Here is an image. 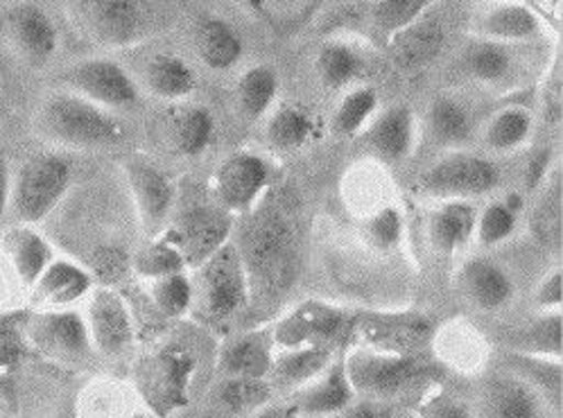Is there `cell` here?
Segmentation results:
<instances>
[{
    "mask_svg": "<svg viewBox=\"0 0 563 418\" xmlns=\"http://www.w3.org/2000/svg\"><path fill=\"white\" fill-rule=\"evenodd\" d=\"M245 218L247 224L235 246L250 276L252 299L272 304L286 297L297 276L295 233L284 213L263 204Z\"/></svg>",
    "mask_w": 563,
    "mask_h": 418,
    "instance_id": "obj_1",
    "label": "cell"
},
{
    "mask_svg": "<svg viewBox=\"0 0 563 418\" xmlns=\"http://www.w3.org/2000/svg\"><path fill=\"white\" fill-rule=\"evenodd\" d=\"M34 134L64 150H111L125 141L128 130L120 118L66 89L46 96L38 105Z\"/></svg>",
    "mask_w": 563,
    "mask_h": 418,
    "instance_id": "obj_2",
    "label": "cell"
},
{
    "mask_svg": "<svg viewBox=\"0 0 563 418\" xmlns=\"http://www.w3.org/2000/svg\"><path fill=\"white\" fill-rule=\"evenodd\" d=\"M190 312L205 326H224L252 301L250 276L235 242L222 244L213 256L197 265L190 274Z\"/></svg>",
    "mask_w": 563,
    "mask_h": 418,
    "instance_id": "obj_3",
    "label": "cell"
},
{
    "mask_svg": "<svg viewBox=\"0 0 563 418\" xmlns=\"http://www.w3.org/2000/svg\"><path fill=\"white\" fill-rule=\"evenodd\" d=\"M73 184V163L59 152H42L12 170L10 216L16 224L44 222Z\"/></svg>",
    "mask_w": 563,
    "mask_h": 418,
    "instance_id": "obj_4",
    "label": "cell"
},
{
    "mask_svg": "<svg viewBox=\"0 0 563 418\" xmlns=\"http://www.w3.org/2000/svg\"><path fill=\"white\" fill-rule=\"evenodd\" d=\"M68 16L79 34L109 51L132 48L152 32L147 0H68Z\"/></svg>",
    "mask_w": 563,
    "mask_h": 418,
    "instance_id": "obj_5",
    "label": "cell"
},
{
    "mask_svg": "<svg viewBox=\"0 0 563 418\" xmlns=\"http://www.w3.org/2000/svg\"><path fill=\"white\" fill-rule=\"evenodd\" d=\"M195 369L192 351L181 344H164L136 362V392L158 418H170L188 403Z\"/></svg>",
    "mask_w": 563,
    "mask_h": 418,
    "instance_id": "obj_6",
    "label": "cell"
},
{
    "mask_svg": "<svg viewBox=\"0 0 563 418\" xmlns=\"http://www.w3.org/2000/svg\"><path fill=\"white\" fill-rule=\"evenodd\" d=\"M503 184L500 165L489 158L466 150H451L432 161L419 175L415 188L421 197L451 201L473 199L494 193Z\"/></svg>",
    "mask_w": 563,
    "mask_h": 418,
    "instance_id": "obj_7",
    "label": "cell"
},
{
    "mask_svg": "<svg viewBox=\"0 0 563 418\" xmlns=\"http://www.w3.org/2000/svg\"><path fill=\"white\" fill-rule=\"evenodd\" d=\"M344 358L349 383L357 394L372 400L396 398L415 387L428 366L417 355H400L374 346H353Z\"/></svg>",
    "mask_w": 563,
    "mask_h": 418,
    "instance_id": "obj_8",
    "label": "cell"
},
{
    "mask_svg": "<svg viewBox=\"0 0 563 418\" xmlns=\"http://www.w3.org/2000/svg\"><path fill=\"white\" fill-rule=\"evenodd\" d=\"M269 179V163L261 154L238 150L216 167L211 179L213 199L229 216L245 218L263 204Z\"/></svg>",
    "mask_w": 563,
    "mask_h": 418,
    "instance_id": "obj_9",
    "label": "cell"
},
{
    "mask_svg": "<svg viewBox=\"0 0 563 418\" xmlns=\"http://www.w3.org/2000/svg\"><path fill=\"white\" fill-rule=\"evenodd\" d=\"M123 175L143 233L147 238L161 235L173 220L177 201L175 179L143 154H132L123 161Z\"/></svg>",
    "mask_w": 563,
    "mask_h": 418,
    "instance_id": "obj_10",
    "label": "cell"
},
{
    "mask_svg": "<svg viewBox=\"0 0 563 418\" xmlns=\"http://www.w3.org/2000/svg\"><path fill=\"white\" fill-rule=\"evenodd\" d=\"M23 338L38 355L59 364L87 362L96 353L85 315L70 308L34 312L25 321Z\"/></svg>",
    "mask_w": 563,
    "mask_h": 418,
    "instance_id": "obj_11",
    "label": "cell"
},
{
    "mask_svg": "<svg viewBox=\"0 0 563 418\" xmlns=\"http://www.w3.org/2000/svg\"><path fill=\"white\" fill-rule=\"evenodd\" d=\"M64 89L96 102L109 111L134 109L141 102V87L136 79L109 57H91L73 64L64 75Z\"/></svg>",
    "mask_w": 563,
    "mask_h": 418,
    "instance_id": "obj_12",
    "label": "cell"
},
{
    "mask_svg": "<svg viewBox=\"0 0 563 418\" xmlns=\"http://www.w3.org/2000/svg\"><path fill=\"white\" fill-rule=\"evenodd\" d=\"M0 34L14 59L34 70L46 68L59 48V32L51 14L36 3L12 6L0 21Z\"/></svg>",
    "mask_w": 563,
    "mask_h": 418,
    "instance_id": "obj_13",
    "label": "cell"
},
{
    "mask_svg": "<svg viewBox=\"0 0 563 418\" xmlns=\"http://www.w3.org/2000/svg\"><path fill=\"white\" fill-rule=\"evenodd\" d=\"M351 323V312L321 299H306L272 326L276 349L331 346Z\"/></svg>",
    "mask_w": 563,
    "mask_h": 418,
    "instance_id": "obj_14",
    "label": "cell"
},
{
    "mask_svg": "<svg viewBox=\"0 0 563 418\" xmlns=\"http://www.w3.org/2000/svg\"><path fill=\"white\" fill-rule=\"evenodd\" d=\"M233 222L235 218L222 211L218 204H197L186 208L164 233L181 251L186 267L195 270L231 240Z\"/></svg>",
    "mask_w": 563,
    "mask_h": 418,
    "instance_id": "obj_15",
    "label": "cell"
},
{
    "mask_svg": "<svg viewBox=\"0 0 563 418\" xmlns=\"http://www.w3.org/2000/svg\"><path fill=\"white\" fill-rule=\"evenodd\" d=\"M85 323L93 351L104 358H123L134 346V317L125 299L111 287L89 292Z\"/></svg>",
    "mask_w": 563,
    "mask_h": 418,
    "instance_id": "obj_16",
    "label": "cell"
},
{
    "mask_svg": "<svg viewBox=\"0 0 563 418\" xmlns=\"http://www.w3.org/2000/svg\"><path fill=\"white\" fill-rule=\"evenodd\" d=\"M417 116L408 105H394L374 116L360 134L362 150L385 167H400L417 147Z\"/></svg>",
    "mask_w": 563,
    "mask_h": 418,
    "instance_id": "obj_17",
    "label": "cell"
},
{
    "mask_svg": "<svg viewBox=\"0 0 563 418\" xmlns=\"http://www.w3.org/2000/svg\"><path fill=\"white\" fill-rule=\"evenodd\" d=\"M473 418H541L543 405L534 385L518 375H487L468 405Z\"/></svg>",
    "mask_w": 563,
    "mask_h": 418,
    "instance_id": "obj_18",
    "label": "cell"
},
{
    "mask_svg": "<svg viewBox=\"0 0 563 418\" xmlns=\"http://www.w3.org/2000/svg\"><path fill=\"white\" fill-rule=\"evenodd\" d=\"M455 289L468 306L482 312L505 310L518 292L511 272L489 256L464 261L455 272Z\"/></svg>",
    "mask_w": 563,
    "mask_h": 418,
    "instance_id": "obj_19",
    "label": "cell"
},
{
    "mask_svg": "<svg viewBox=\"0 0 563 418\" xmlns=\"http://www.w3.org/2000/svg\"><path fill=\"white\" fill-rule=\"evenodd\" d=\"M548 32V25L539 12L520 0H492L475 14L473 34L479 38L498 41L505 46L539 41Z\"/></svg>",
    "mask_w": 563,
    "mask_h": 418,
    "instance_id": "obj_20",
    "label": "cell"
},
{
    "mask_svg": "<svg viewBox=\"0 0 563 418\" xmlns=\"http://www.w3.org/2000/svg\"><path fill=\"white\" fill-rule=\"evenodd\" d=\"M272 328H254L229 338L216 360L220 378H267L274 360Z\"/></svg>",
    "mask_w": 563,
    "mask_h": 418,
    "instance_id": "obj_21",
    "label": "cell"
},
{
    "mask_svg": "<svg viewBox=\"0 0 563 418\" xmlns=\"http://www.w3.org/2000/svg\"><path fill=\"white\" fill-rule=\"evenodd\" d=\"M93 289V276L68 258H53L32 287L30 299L38 310H62L89 297Z\"/></svg>",
    "mask_w": 563,
    "mask_h": 418,
    "instance_id": "obj_22",
    "label": "cell"
},
{
    "mask_svg": "<svg viewBox=\"0 0 563 418\" xmlns=\"http://www.w3.org/2000/svg\"><path fill=\"white\" fill-rule=\"evenodd\" d=\"M428 319L423 315H369L357 321L355 330L367 340V346L412 355L417 346L432 338Z\"/></svg>",
    "mask_w": 563,
    "mask_h": 418,
    "instance_id": "obj_23",
    "label": "cell"
},
{
    "mask_svg": "<svg viewBox=\"0 0 563 418\" xmlns=\"http://www.w3.org/2000/svg\"><path fill=\"white\" fill-rule=\"evenodd\" d=\"M389 55L400 70H421L428 68L446 46V28L430 12L406 30L396 32L387 38Z\"/></svg>",
    "mask_w": 563,
    "mask_h": 418,
    "instance_id": "obj_24",
    "label": "cell"
},
{
    "mask_svg": "<svg viewBox=\"0 0 563 418\" xmlns=\"http://www.w3.org/2000/svg\"><path fill=\"white\" fill-rule=\"evenodd\" d=\"M475 220H477V211L471 201L466 199L439 201L430 211L428 224H426L428 242L434 254L444 258L457 256L460 251L473 240Z\"/></svg>",
    "mask_w": 563,
    "mask_h": 418,
    "instance_id": "obj_25",
    "label": "cell"
},
{
    "mask_svg": "<svg viewBox=\"0 0 563 418\" xmlns=\"http://www.w3.org/2000/svg\"><path fill=\"white\" fill-rule=\"evenodd\" d=\"M290 403L299 409L301 416L312 418L335 414L355 403V392L349 383L344 358H333V362L314 381L292 394Z\"/></svg>",
    "mask_w": 563,
    "mask_h": 418,
    "instance_id": "obj_26",
    "label": "cell"
},
{
    "mask_svg": "<svg viewBox=\"0 0 563 418\" xmlns=\"http://www.w3.org/2000/svg\"><path fill=\"white\" fill-rule=\"evenodd\" d=\"M432 346L437 355L460 373H473L489 360V344L485 334L466 319H451L432 332Z\"/></svg>",
    "mask_w": 563,
    "mask_h": 418,
    "instance_id": "obj_27",
    "label": "cell"
},
{
    "mask_svg": "<svg viewBox=\"0 0 563 418\" xmlns=\"http://www.w3.org/2000/svg\"><path fill=\"white\" fill-rule=\"evenodd\" d=\"M195 51L207 68L227 73L245 57V38L227 19L205 14L195 23Z\"/></svg>",
    "mask_w": 563,
    "mask_h": 418,
    "instance_id": "obj_28",
    "label": "cell"
},
{
    "mask_svg": "<svg viewBox=\"0 0 563 418\" xmlns=\"http://www.w3.org/2000/svg\"><path fill=\"white\" fill-rule=\"evenodd\" d=\"M511 48L514 46L498 44V41L475 36L462 51L457 68L466 79L482 84V87H505L516 75V59Z\"/></svg>",
    "mask_w": 563,
    "mask_h": 418,
    "instance_id": "obj_29",
    "label": "cell"
},
{
    "mask_svg": "<svg viewBox=\"0 0 563 418\" xmlns=\"http://www.w3.org/2000/svg\"><path fill=\"white\" fill-rule=\"evenodd\" d=\"M170 141L184 158L205 156L218 134V122L209 107L197 102H179L168 116Z\"/></svg>",
    "mask_w": 563,
    "mask_h": 418,
    "instance_id": "obj_30",
    "label": "cell"
},
{
    "mask_svg": "<svg viewBox=\"0 0 563 418\" xmlns=\"http://www.w3.org/2000/svg\"><path fill=\"white\" fill-rule=\"evenodd\" d=\"M333 362L331 346H299L276 349L267 381L274 392L295 394Z\"/></svg>",
    "mask_w": 563,
    "mask_h": 418,
    "instance_id": "obj_31",
    "label": "cell"
},
{
    "mask_svg": "<svg viewBox=\"0 0 563 418\" xmlns=\"http://www.w3.org/2000/svg\"><path fill=\"white\" fill-rule=\"evenodd\" d=\"M426 134L439 150H462L473 136L471 109L457 96H434L426 111Z\"/></svg>",
    "mask_w": 563,
    "mask_h": 418,
    "instance_id": "obj_32",
    "label": "cell"
},
{
    "mask_svg": "<svg viewBox=\"0 0 563 418\" xmlns=\"http://www.w3.org/2000/svg\"><path fill=\"white\" fill-rule=\"evenodd\" d=\"M143 89L156 100L179 105L195 94L197 73L184 57L158 53L143 68Z\"/></svg>",
    "mask_w": 563,
    "mask_h": 418,
    "instance_id": "obj_33",
    "label": "cell"
},
{
    "mask_svg": "<svg viewBox=\"0 0 563 418\" xmlns=\"http://www.w3.org/2000/svg\"><path fill=\"white\" fill-rule=\"evenodd\" d=\"M0 244H3V251L16 278L27 289L55 258L53 244L34 227H27V224H14L12 229H8Z\"/></svg>",
    "mask_w": 563,
    "mask_h": 418,
    "instance_id": "obj_34",
    "label": "cell"
},
{
    "mask_svg": "<svg viewBox=\"0 0 563 418\" xmlns=\"http://www.w3.org/2000/svg\"><path fill=\"white\" fill-rule=\"evenodd\" d=\"M280 91L278 73L267 64H256L247 68L238 79L235 87V102L240 109V116L250 122H258L265 118Z\"/></svg>",
    "mask_w": 563,
    "mask_h": 418,
    "instance_id": "obj_35",
    "label": "cell"
},
{
    "mask_svg": "<svg viewBox=\"0 0 563 418\" xmlns=\"http://www.w3.org/2000/svg\"><path fill=\"white\" fill-rule=\"evenodd\" d=\"M274 389L267 378H220L213 389L216 409L222 418H245L269 405Z\"/></svg>",
    "mask_w": 563,
    "mask_h": 418,
    "instance_id": "obj_36",
    "label": "cell"
},
{
    "mask_svg": "<svg viewBox=\"0 0 563 418\" xmlns=\"http://www.w3.org/2000/svg\"><path fill=\"white\" fill-rule=\"evenodd\" d=\"M365 70V59L360 51L346 41H327L314 57V73L321 87L329 91H342L360 79Z\"/></svg>",
    "mask_w": 563,
    "mask_h": 418,
    "instance_id": "obj_37",
    "label": "cell"
},
{
    "mask_svg": "<svg viewBox=\"0 0 563 418\" xmlns=\"http://www.w3.org/2000/svg\"><path fill=\"white\" fill-rule=\"evenodd\" d=\"M534 113L522 105H509L498 109L485 124V145L496 154H509L520 150L532 139Z\"/></svg>",
    "mask_w": 563,
    "mask_h": 418,
    "instance_id": "obj_38",
    "label": "cell"
},
{
    "mask_svg": "<svg viewBox=\"0 0 563 418\" xmlns=\"http://www.w3.org/2000/svg\"><path fill=\"white\" fill-rule=\"evenodd\" d=\"M511 346L537 360H559L563 349V319L559 310L541 312L511 334Z\"/></svg>",
    "mask_w": 563,
    "mask_h": 418,
    "instance_id": "obj_39",
    "label": "cell"
},
{
    "mask_svg": "<svg viewBox=\"0 0 563 418\" xmlns=\"http://www.w3.org/2000/svg\"><path fill=\"white\" fill-rule=\"evenodd\" d=\"M265 136L267 143L278 152L299 150L314 136V118L297 105H280L267 118Z\"/></svg>",
    "mask_w": 563,
    "mask_h": 418,
    "instance_id": "obj_40",
    "label": "cell"
},
{
    "mask_svg": "<svg viewBox=\"0 0 563 418\" xmlns=\"http://www.w3.org/2000/svg\"><path fill=\"white\" fill-rule=\"evenodd\" d=\"M380 111V98L374 87L351 89L331 116V130L340 139H355Z\"/></svg>",
    "mask_w": 563,
    "mask_h": 418,
    "instance_id": "obj_41",
    "label": "cell"
},
{
    "mask_svg": "<svg viewBox=\"0 0 563 418\" xmlns=\"http://www.w3.org/2000/svg\"><path fill=\"white\" fill-rule=\"evenodd\" d=\"M134 272L147 283L161 276L188 272V267L175 242L166 233H161L156 238H147V242L136 251Z\"/></svg>",
    "mask_w": 563,
    "mask_h": 418,
    "instance_id": "obj_42",
    "label": "cell"
},
{
    "mask_svg": "<svg viewBox=\"0 0 563 418\" xmlns=\"http://www.w3.org/2000/svg\"><path fill=\"white\" fill-rule=\"evenodd\" d=\"M362 240L367 246H372L378 254H389V251L398 249L406 238V220L400 208L394 204H383L367 213L365 222L360 227Z\"/></svg>",
    "mask_w": 563,
    "mask_h": 418,
    "instance_id": "obj_43",
    "label": "cell"
},
{
    "mask_svg": "<svg viewBox=\"0 0 563 418\" xmlns=\"http://www.w3.org/2000/svg\"><path fill=\"white\" fill-rule=\"evenodd\" d=\"M147 295L156 310L168 319H181L190 312L192 280L188 272H177L147 280Z\"/></svg>",
    "mask_w": 563,
    "mask_h": 418,
    "instance_id": "obj_44",
    "label": "cell"
},
{
    "mask_svg": "<svg viewBox=\"0 0 563 418\" xmlns=\"http://www.w3.org/2000/svg\"><path fill=\"white\" fill-rule=\"evenodd\" d=\"M432 6L434 0H372L369 21L380 34L389 38L428 14Z\"/></svg>",
    "mask_w": 563,
    "mask_h": 418,
    "instance_id": "obj_45",
    "label": "cell"
},
{
    "mask_svg": "<svg viewBox=\"0 0 563 418\" xmlns=\"http://www.w3.org/2000/svg\"><path fill=\"white\" fill-rule=\"evenodd\" d=\"M518 222L520 216L509 211L503 199H494L477 213L473 238L477 240L479 246L496 249L516 235Z\"/></svg>",
    "mask_w": 563,
    "mask_h": 418,
    "instance_id": "obj_46",
    "label": "cell"
},
{
    "mask_svg": "<svg viewBox=\"0 0 563 418\" xmlns=\"http://www.w3.org/2000/svg\"><path fill=\"white\" fill-rule=\"evenodd\" d=\"M554 188L545 190V197L539 201V211L534 213L537 233L545 244H556L561 235V182L554 179Z\"/></svg>",
    "mask_w": 563,
    "mask_h": 418,
    "instance_id": "obj_47",
    "label": "cell"
},
{
    "mask_svg": "<svg viewBox=\"0 0 563 418\" xmlns=\"http://www.w3.org/2000/svg\"><path fill=\"white\" fill-rule=\"evenodd\" d=\"M419 418H473L471 407L451 394L449 389H432L421 407H419Z\"/></svg>",
    "mask_w": 563,
    "mask_h": 418,
    "instance_id": "obj_48",
    "label": "cell"
},
{
    "mask_svg": "<svg viewBox=\"0 0 563 418\" xmlns=\"http://www.w3.org/2000/svg\"><path fill=\"white\" fill-rule=\"evenodd\" d=\"M534 308L539 312H550V310H561L563 304V272L561 267H550L543 278L539 280L534 289Z\"/></svg>",
    "mask_w": 563,
    "mask_h": 418,
    "instance_id": "obj_49",
    "label": "cell"
},
{
    "mask_svg": "<svg viewBox=\"0 0 563 418\" xmlns=\"http://www.w3.org/2000/svg\"><path fill=\"white\" fill-rule=\"evenodd\" d=\"M550 175H552V152L541 150L526 165V188H528V193L539 190L541 184L545 179H550Z\"/></svg>",
    "mask_w": 563,
    "mask_h": 418,
    "instance_id": "obj_50",
    "label": "cell"
},
{
    "mask_svg": "<svg viewBox=\"0 0 563 418\" xmlns=\"http://www.w3.org/2000/svg\"><path fill=\"white\" fill-rule=\"evenodd\" d=\"M319 418H389V414L383 411L374 400H365V403H351L349 407L335 414L319 416Z\"/></svg>",
    "mask_w": 563,
    "mask_h": 418,
    "instance_id": "obj_51",
    "label": "cell"
},
{
    "mask_svg": "<svg viewBox=\"0 0 563 418\" xmlns=\"http://www.w3.org/2000/svg\"><path fill=\"white\" fill-rule=\"evenodd\" d=\"M10 193H12V167L5 154H0V224L10 216Z\"/></svg>",
    "mask_w": 563,
    "mask_h": 418,
    "instance_id": "obj_52",
    "label": "cell"
},
{
    "mask_svg": "<svg viewBox=\"0 0 563 418\" xmlns=\"http://www.w3.org/2000/svg\"><path fill=\"white\" fill-rule=\"evenodd\" d=\"M245 418H301V414L290 400H284V403H269Z\"/></svg>",
    "mask_w": 563,
    "mask_h": 418,
    "instance_id": "obj_53",
    "label": "cell"
},
{
    "mask_svg": "<svg viewBox=\"0 0 563 418\" xmlns=\"http://www.w3.org/2000/svg\"><path fill=\"white\" fill-rule=\"evenodd\" d=\"M545 107H548V113H550L552 118H556L559 111H561V68H559V64L554 66V81H552V79L548 81Z\"/></svg>",
    "mask_w": 563,
    "mask_h": 418,
    "instance_id": "obj_54",
    "label": "cell"
},
{
    "mask_svg": "<svg viewBox=\"0 0 563 418\" xmlns=\"http://www.w3.org/2000/svg\"><path fill=\"white\" fill-rule=\"evenodd\" d=\"M503 204L509 208V211H514L516 216H520L522 211H526V195H522L520 190H509L505 197H500Z\"/></svg>",
    "mask_w": 563,
    "mask_h": 418,
    "instance_id": "obj_55",
    "label": "cell"
},
{
    "mask_svg": "<svg viewBox=\"0 0 563 418\" xmlns=\"http://www.w3.org/2000/svg\"><path fill=\"white\" fill-rule=\"evenodd\" d=\"M530 8L539 14H554L556 19L561 16V0H532Z\"/></svg>",
    "mask_w": 563,
    "mask_h": 418,
    "instance_id": "obj_56",
    "label": "cell"
}]
</instances>
